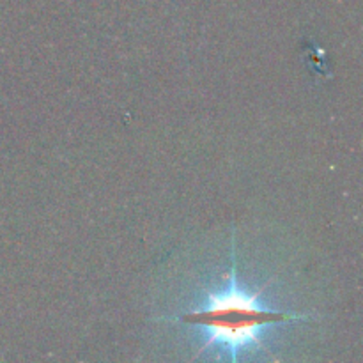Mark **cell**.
I'll use <instances>...</instances> for the list:
<instances>
[{
    "instance_id": "6da1fadb",
    "label": "cell",
    "mask_w": 363,
    "mask_h": 363,
    "mask_svg": "<svg viewBox=\"0 0 363 363\" xmlns=\"http://www.w3.org/2000/svg\"><path fill=\"white\" fill-rule=\"evenodd\" d=\"M273 280L252 291L241 286L238 279L236 250L230 248V269L227 275V286L222 289L206 291L204 300L194 311L181 318L184 325H194L202 330L204 342L195 354L199 358L211 347L225 350L230 362L240 360L241 353L261 351L272 357V350L264 342V332L273 325L305 321L307 315L291 314L272 308L262 301Z\"/></svg>"
}]
</instances>
